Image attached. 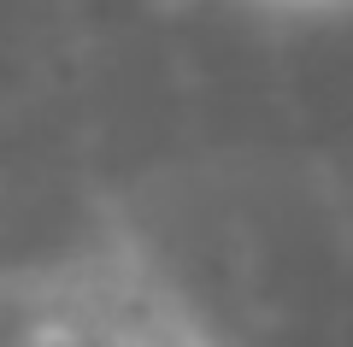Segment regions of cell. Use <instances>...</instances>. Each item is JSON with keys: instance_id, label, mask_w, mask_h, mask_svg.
Segmentation results:
<instances>
[{"instance_id": "cell-1", "label": "cell", "mask_w": 353, "mask_h": 347, "mask_svg": "<svg viewBox=\"0 0 353 347\" xmlns=\"http://www.w3.org/2000/svg\"><path fill=\"white\" fill-rule=\"evenodd\" d=\"M0 347H194L171 318L130 300H48L24 318L0 324Z\"/></svg>"}]
</instances>
